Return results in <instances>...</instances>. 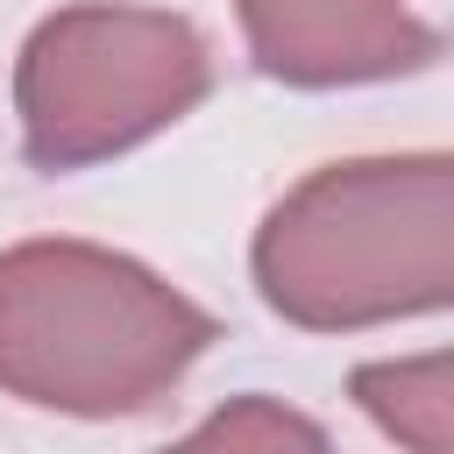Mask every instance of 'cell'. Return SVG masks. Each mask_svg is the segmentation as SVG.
Instances as JSON below:
<instances>
[{"label":"cell","instance_id":"cell-1","mask_svg":"<svg viewBox=\"0 0 454 454\" xmlns=\"http://www.w3.org/2000/svg\"><path fill=\"white\" fill-rule=\"evenodd\" d=\"M255 291L312 333H348L454 298V163L355 156L291 184L255 227Z\"/></svg>","mask_w":454,"mask_h":454},{"label":"cell","instance_id":"cell-2","mask_svg":"<svg viewBox=\"0 0 454 454\" xmlns=\"http://www.w3.org/2000/svg\"><path fill=\"white\" fill-rule=\"evenodd\" d=\"M220 319L156 270L92 241L0 255V390L71 419L149 411L213 348Z\"/></svg>","mask_w":454,"mask_h":454},{"label":"cell","instance_id":"cell-3","mask_svg":"<svg viewBox=\"0 0 454 454\" xmlns=\"http://www.w3.org/2000/svg\"><path fill=\"white\" fill-rule=\"evenodd\" d=\"M213 92V50L184 14L163 7H57L14 57L21 156L43 177L106 163Z\"/></svg>","mask_w":454,"mask_h":454},{"label":"cell","instance_id":"cell-4","mask_svg":"<svg viewBox=\"0 0 454 454\" xmlns=\"http://www.w3.org/2000/svg\"><path fill=\"white\" fill-rule=\"evenodd\" d=\"M248 57L277 85H376L440 64L447 35L404 0H234Z\"/></svg>","mask_w":454,"mask_h":454},{"label":"cell","instance_id":"cell-5","mask_svg":"<svg viewBox=\"0 0 454 454\" xmlns=\"http://www.w3.org/2000/svg\"><path fill=\"white\" fill-rule=\"evenodd\" d=\"M348 390L411 454H447L454 447V433H447V419H454V369H447L440 348L433 355H404V362H362L348 376Z\"/></svg>","mask_w":454,"mask_h":454},{"label":"cell","instance_id":"cell-6","mask_svg":"<svg viewBox=\"0 0 454 454\" xmlns=\"http://www.w3.org/2000/svg\"><path fill=\"white\" fill-rule=\"evenodd\" d=\"M163 454H340V447H333L305 411L248 390V397H227L192 440H177V447H163Z\"/></svg>","mask_w":454,"mask_h":454}]
</instances>
